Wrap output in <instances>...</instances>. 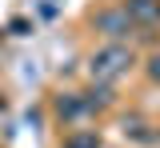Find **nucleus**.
Listing matches in <instances>:
<instances>
[{"label":"nucleus","mask_w":160,"mask_h":148,"mask_svg":"<svg viewBox=\"0 0 160 148\" xmlns=\"http://www.w3.org/2000/svg\"><path fill=\"white\" fill-rule=\"evenodd\" d=\"M128 68H132V48H124V44H104L88 56V76H92V84H104V88L120 80Z\"/></svg>","instance_id":"f257e3e1"},{"label":"nucleus","mask_w":160,"mask_h":148,"mask_svg":"<svg viewBox=\"0 0 160 148\" xmlns=\"http://www.w3.org/2000/svg\"><path fill=\"white\" fill-rule=\"evenodd\" d=\"M96 28L104 32V36H112V44H120L124 32H132V20H128V12H124V4H120V8H104V12H96Z\"/></svg>","instance_id":"f03ea898"},{"label":"nucleus","mask_w":160,"mask_h":148,"mask_svg":"<svg viewBox=\"0 0 160 148\" xmlns=\"http://www.w3.org/2000/svg\"><path fill=\"white\" fill-rule=\"evenodd\" d=\"M124 12L132 28H156L160 24V0H124Z\"/></svg>","instance_id":"7ed1b4c3"},{"label":"nucleus","mask_w":160,"mask_h":148,"mask_svg":"<svg viewBox=\"0 0 160 148\" xmlns=\"http://www.w3.org/2000/svg\"><path fill=\"white\" fill-rule=\"evenodd\" d=\"M56 112L64 116V120H80V116L92 112V108H88V100H80L76 92H68V96H60V100H56Z\"/></svg>","instance_id":"20e7f679"},{"label":"nucleus","mask_w":160,"mask_h":148,"mask_svg":"<svg viewBox=\"0 0 160 148\" xmlns=\"http://www.w3.org/2000/svg\"><path fill=\"white\" fill-rule=\"evenodd\" d=\"M64 148H100V136L96 132H72L64 140Z\"/></svg>","instance_id":"39448f33"},{"label":"nucleus","mask_w":160,"mask_h":148,"mask_svg":"<svg viewBox=\"0 0 160 148\" xmlns=\"http://www.w3.org/2000/svg\"><path fill=\"white\" fill-rule=\"evenodd\" d=\"M148 76L160 84V52H152V56H148Z\"/></svg>","instance_id":"423d86ee"}]
</instances>
